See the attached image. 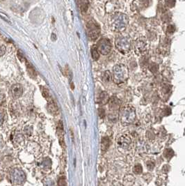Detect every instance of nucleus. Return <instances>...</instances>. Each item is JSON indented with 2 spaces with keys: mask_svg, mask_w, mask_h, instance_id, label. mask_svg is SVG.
I'll list each match as a JSON object with an SVG mask.
<instances>
[{
  "mask_svg": "<svg viewBox=\"0 0 185 186\" xmlns=\"http://www.w3.org/2000/svg\"><path fill=\"white\" fill-rule=\"evenodd\" d=\"M128 18L122 13H116L111 18V26L116 31H123L128 24Z\"/></svg>",
  "mask_w": 185,
  "mask_h": 186,
  "instance_id": "nucleus-1",
  "label": "nucleus"
},
{
  "mask_svg": "<svg viewBox=\"0 0 185 186\" xmlns=\"http://www.w3.org/2000/svg\"><path fill=\"white\" fill-rule=\"evenodd\" d=\"M131 41L128 36H120L116 40V47L119 52L127 54L131 50Z\"/></svg>",
  "mask_w": 185,
  "mask_h": 186,
  "instance_id": "nucleus-2",
  "label": "nucleus"
},
{
  "mask_svg": "<svg viewBox=\"0 0 185 186\" xmlns=\"http://www.w3.org/2000/svg\"><path fill=\"white\" fill-rule=\"evenodd\" d=\"M127 77V68L123 64H118L114 67V81L117 84L123 82Z\"/></svg>",
  "mask_w": 185,
  "mask_h": 186,
  "instance_id": "nucleus-3",
  "label": "nucleus"
},
{
  "mask_svg": "<svg viewBox=\"0 0 185 186\" xmlns=\"http://www.w3.org/2000/svg\"><path fill=\"white\" fill-rule=\"evenodd\" d=\"M136 118V114L134 108L131 106H125L122 109L121 120L122 123L129 124L132 123Z\"/></svg>",
  "mask_w": 185,
  "mask_h": 186,
  "instance_id": "nucleus-4",
  "label": "nucleus"
},
{
  "mask_svg": "<svg viewBox=\"0 0 185 186\" xmlns=\"http://www.w3.org/2000/svg\"><path fill=\"white\" fill-rule=\"evenodd\" d=\"M86 30L88 36L91 41H95L100 36V26L95 20H91L87 22Z\"/></svg>",
  "mask_w": 185,
  "mask_h": 186,
  "instance_id": "nucleus-5",
  "label": "nucleus"
},
{
  "mask_svg": "<svg viewBox=\"0 0 185 186\" xmlns=\"http://www.w3.org/2000/svg\"><path fill=\"white\" fill-rule=\"evenodd\" d=\"M10 180L11 182L15 185H20L25 181V174L22 170L19 169H13L10 172Z\"/></svg>",
  "mask_w": 185,
  "mask_h": 186,
  "instance_id": "nucleus-6",
  "label": "nucleus"
},
{
  "mask_svg": "<svg viewBox=\"0 0 185 186\" xmlns=\"http://www.w3.org/2000/svg\"><path fill=\"white\" fill-rule=\"evenodd\" d=\"M97 48L103 55H106L111 52V43L110 41L107 39H102L100 41H99L97 45Z\"/></svg>",
  "mask_w": 185,
  "mask_h": 186,
  "instance_id": "nucleus-7",
  "label": "nucleus"
},
{
  "mask_svg": "<svg viewBox=\"0 0 185 186\" xmlns=\"http://www.w3.org/2000/svg\"><path fill=\"white\" fill-rule=\"evenodd\" d=\"M147 42L144 38L139 39L134 43V49L136 54H140L144 52L146 50Z\"/></svg>",
  "mask_w": 185,
  "mask_h": 186,
  "instance_id": "nucleus-8",
  "label": "nucleus"
},
{
  "mask_svg": "<svg viewBox=\"0 0 185 186\" xmlns=\"http://www.w3.org/2000/svg\"><path fill=\"white\" fill-rule=\"evenodd\" d=\"M22 92H23V89H22V87L20 84H16L11 87V93L14 98H20L22 95Z\"/></svg>",
  "mask_w": 185,
  "mask_h": 186,
  "instance_id": "nucleus-9",
  "label": "nucleus"
},
{
  "mask_svg": "<svg viewBox=\"0 0 185 186\" xmlns=\"http://www.w3.org/2000/svg\"><path fill=\"white\" fill-rule=\"evenodd\" d=\"M109 105L111 110L116 112L119 110L120 107H121V101L118 98L114 96V97L110 98L109 102Z\"/></svg>",
  "mask_w": 185,
  "mask_h": 186,
  "instance_id": "nucleus-10",
  "label": "nucleus"
},
{
  "mask_svg": "<svg viewBox=\"0 0 185 186\" xmlns=\"http://www.w3.org/2000/svg\"><path fill=\"white\" fill-rule=\"evenodd\" d=\"M130 142H131L130 138H129L127 135H125V134H123V135L120 137L118 139V141H117L118 145L120 147L124 148V149L128 147L129 144H130Z\"/></svg>",
  "mask_w": 185,
  "mask_h": 186,
  "instance_id": "nucleus-11",
  "label": "nucleus"
},
{
  "mask_svg": "<svg viewBox=\"0 0 185 186\" xmlns=\"http://www.w3.org/2000/svg\"><path fill=\"white\" fill-rule=\"evenodd\" d=\"M77 2L80 11L82 13L86 12L89 6V0H77Z\"/></svg>",
  "mask_w": 185,
  "mask_h": 186,
  "instance_id": "nucleus-12",
  "label": "nucleus"
},
{
  "mask_svg": "<svg viewBox=\"0 0 185 186\" xmlns=\"http://www.w3.org/2000/svg\"><path fill=\"white\" fill-rule=\"evenodd\" d=\"M58 134H59L60 144L61 145V147H64L65 144H64V128H63V125H62L61 121H59V123Z\"/></svg>",
  "mask_w": 185,
  "mask_h": 186,
  "instance_id": "nucleus-13",
  "label": "nucleus"
},
{
  "mask_svg": "<svg viewBox=\"0 0 185 186\" xmlns=\"http://www.w3.org/2000/svg\"><path fill=\"white\" fill-rule=\"evenodd\" d=\"M109 100L110 98L109 97L107 93L103 92L101 93L100 98H99V103H100L101 105H105L109 102Z\"/></svg>",
  "mask_w": 185,
  "mask_h": 186,
  "instance_id": "nucleus-14",
  "label": "nucleus"
},
{
  "mask_svg": "<svg viewBox=\"0 0 185 186\" xmlns=\"http://www.w3.org/2000/svg\"><path fill=\"white\" fill-rule=\"evenodd\" d=\"M41 92H42V94H43V97L45 98V99L47 100V101L48 102V103H49V102H54V100L52 99V98L51 97L50 94H49V91L47 90V89L46 88H45V87H41Z\"/></svg>",
  "mask_w": 185,
  "mask_h": 186,
  "instance_id": "nucleus-15",
  "label": "nucleus"
},
{
  "mask_svg": "<svg viewBox=\"0 0 185 186\" xmlns=\"http://www.w3.org/2000/svg\"><path fill=\"white\" fill-rule=\"evenodd\" d=\"M26 70H27L29 75L31 78H36V75H37L36 71H35V69H34L33 66L29 63V62H26Z\"/></svg>",
  "mask_w": 185,
  "mask_h": 186,
  "instance_id": "nucleus-16",
  "label": "nucleus"
},
{
  "mask_svg": "<svg viewBox=\"0 0 185 186\" xmlns=\"http://www.w3.org/2000/svg\"><path fill=\"white\" fill-rule=\"evenodd\" d=\"M110 140L108 137H104L102 139L101 142V146H102V151H106L108 149V148L110 146Z\"/></svg>",
  "mask_w": 185,
  "mask_h": 186,
  "instance_id": "nucleus-17",
  "label": "nucleus"
},
{
  "mask_svg": "<svg viewBox=\"0 0 185 186\" xmlns=\"http://www.w3.org/2000/svg\"><path fill=\"white\" fill-rule=\"evenodd\" d=\"M91 55H92V57L95 61H97L100 58V54H99V51L97 48V46L93 45L91 47Z\"/></svg>",
  "mask_w": 185,
  "mask_h": 186,
  "instance_id": "nucleus-18",
  "label": "nucleus"
},
{
  "mask_svg": "<svg viewBox=\"0 0 185 186\" xmlns=\"http://www.w3.org/2000/svg\"><path fill=\"white\" fill-rule=\"evenodd\" d=\"M48 109L51 113L56 114L58 113V108L56 107V105L55 104L54 101L52 102H49L48 103Z\"/></svg>",
  "mask_w": 185,
  "mask_h": 186,
  "instance_id": "nucleus-19",
  "label": "nucleus"
},
{
  "mask_svg": "<svg viewBox=\"0 0 185 186\" xmlns=\"http://www.w3.org/2000/svg\"><path fill=\"white\" fill-rule=\"evenodd\" d=\"M112 79V75L109 71H105L102 75V79L103 81L105 82H109Z\"/></svg>",
  "mask_w": 185,
  "mask_h": 186,
  "instance_id": "nucleus-20",
  "label": "nucleus"
},
{
  "mask_svg": "<svg viewBox=\"0 0 185 186\" xmlns=\"http://www.w3.org/2000/svg\"><path fill=\"white\" fill-rule=\"evenodd\" d=\"M142 167L141 165H135L134 167V172L135 174H141L142 172Z\"/></svg>",
  "mask_w": 185,
  "mask_h": 186,
  "instance_id": "nucleus-21",
  "label": "nucleus"
},
{
  "mask_svg": "<svg viewBox=\"0 0 185 186\" xmlns=\"http://www.w3.org/2000/svg\"><path fill=\"white\" fill-rule=\"evenodd\" d=\"M59 186H67V182H66V178L62 177L60 178L58 181Z\"/></svg>",
  "mask_w": 185,
  "mask_h": 186,
  "instance_id": "nucleus-22",
  "label": "nucleus"
},
{
  "mask_svg": "<svg viewBox=\"0 0 185 186\" xmlns=\"http://www.w3.org/2000/svg\"><path fill=\"white\" fill-rule=\"evenodd\" d=\"M98 112H99V116L101 119H104L105 117V111L103 108L100 107V109L98 110Z\"/></svg>",
  "mask_w": 185,
  "mask_h": 186,
  "instance_id": "nucleus-23",
  "label": "nucleus"
},
{
  "mask_svg": "<svg viewBox=\"0 0 185 186\" xmlns=\"http://www.w3.org/2000/svg\"><path fill=\"white\" fill-rule=\"evenodd\" d=\"M18 57L19 58V59H20L22 62H24V61H26L25 57H24V54H22V52H21L20 50H18Z\"/></svg>",
  "mask_w": 185,
  "mask_h": 186,
  "instance_id": "nucleus-24",
  "label": "nucleus"
},
{
  "mask_svg": "<svg viewBox=\"0 0 185 186\" xmlns=\"http://www.w3.org/2000/svg\"><path fill=\"white\" fill-rule=\"evenodd\" d=\"M6 52V47L4 46V45H1V55L3 56L4 54V52Z\"/></svg>",
  "mask_w": 185,
  "mask_h": 186,
  "instance_id": "nucleus-25",
  "label": "nucleus"
},
{
  "mask_svg": "<svg viewBox=\"0 0 185 186\" xmlns=\"http://www.w3.org/2000/svg\"><path fill=\"white\" fill-rule=\"evenodd\" d=\"M51 39H52L53 41H54L55 39H56V35H55L54 34H51Z\"/></svg>",
  "mask_w": 185,
  "mask_h": 186,
  "instance_id": "nucleus-26",
  "label": "nucleus"
}]
</instances>
